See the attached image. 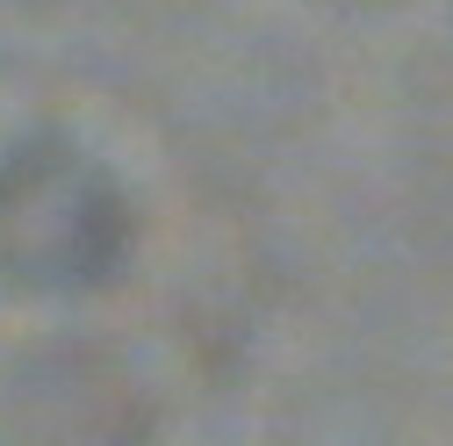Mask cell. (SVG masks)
<instances>
[{
  "label": "cell",
  "mask_w": 453,
  "mask_h": 446,
  "mask_svg": "<svg viewBox=\"0 0 453 446\" xmlns=\"http://www.w3.org/2000/svg\"><path fill=\"white\" fill-rule=\"evenodd\" d=\"M137 238L123 181L73 137H22L0 151V288L80 296L116 281Z\"/></svg>",
  "instance_id": "1"
},
{
  "label": "cell",
  "mask_w": 453,
  "mask_h": 446,
  "mask_svg": "<svg viewBox=\"0 0 453 446\" xmlns=\"http://www.w3.org/2000/svg\"><path fill=\"white\" fill-rule=\"evenodd\" d=\"M8 411H15V446H144L151 439L144 388L116 353H94V346L36 353L8 388Z\"/></svg>",
  "instance_id": "2"
}]
</instances>
